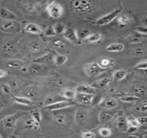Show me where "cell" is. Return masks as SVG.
<instances>
[{
	"instance_id": "1",
	"label": "cell",
	"mask_w": 147,
	"mask_h": 138,
	"mask_svg": "<svg viewBox=\"0 0 147 138\" xmlns=\"http://www.w3.org/2000/svg\"><path fill=\"white\" fill-rule=\"evenodd\" d=\"M20 115L19 114L8 115L0 122V128L5 133H11Z\"/></svg>"
},
{
	"instance_id": "2",
	"label": "cell",
	"mask_w": 147,
	"mask_h": 138,
	"mask_svg": "<svg viewBox=\"0 0 147 138\" xmlns=\"http://www.w3.org/2000/svg\"><path fill=\"white\" fill-rule=\"evenodd\" d=\"M1 31L7 34H17L22 31V25L18 21H4L0 25Z\"/></svg>"
},
{
	"instance_id": "3",
	"label": "cell",
	"mask_w": 147,
	"mask_h": 138,
	"mask_svg": "<svg viewBox=\"0 0 147 138\" xmlns=\"http://www.w3.org/2000/svg\"><path fill=\"white\" fill-rule=\"evenodd\" d=\"M108 69L102 67L99 63L92 62L86 64L84 67V71L87 75L90 77H96L107 71Z\"/></svg>"
},
{
	"instance_id": "4",
	"label": "cell",
	"mask_w": 147,
	"mask_h": 138,
	"mask_svg": "<svg viewBox=\"0 0 147 138\" xmlns=\"http://www.w3.org/2000/svg\"><path fill=\"white\" fill-rule=\"evenodd\" d=\"M48 14L51 18L53 19H59L62 16L64 13V8L62 6L56 1H51L47 6Z\"/></svg>"
},
{
	"instance_id": "5",
	"label": "cell",
	"mask_w": 147,
	"mask_h": 138,
	"mask_svg": "<svg viewBox=\"0 0 147 138\" xmlns=\"http://www.w3.org/2000/svg\"><path fill=\"white\" fill-rule=\"evenodd\" d=\"M122 11V8H115V10H113V11L111 12V13H108V14L104 15V16L97 19V20H95V22H94V24H95V25L98 26H104L109 24H110L111 22L113 21V20L120 14Z\"/></svg>"
},
{
	"instance_id": "6",
	"label": "cell",
	"mask_w": 147,
	"mask_h": 138,
	"mask_svg": "<svg viewBox=\"0 0 147 138\" xmlns=\"http://www.w3.org/2000/svg\"><path fill=\"white\" fill-rule=\"evenodd\" d=\"M72 6L75 11L82 13H86L91 10L93 3L87 0H76L72 3Z\"/></svg>"
},
{
	"instance_id": "7",
	"label": "cell",
	"mask_w": 147,
	"mask_h": 138,
	"mask_svg": "<svg viewBox=\"0 0 147 138\" xmlns=\"http://www.w3.org/2000/svg\"><path fill=\"white\" fill-rule=\"evenodd\" d=\"M73 104L71 102L66 101V100H63V101L58 102L57 103H55V104H53L47 106H45V108L49 110L53 111V110H61V109L68 108V107L71 106H72Z\"/></svg>"
},
{
	"instance_id": "8",
	"label": "cell",
	"mask_w": 147,
	"mask_h": 138,
	"mask_svg": "<svg viewBox=\"0 0 147 138\" xmlns=\"http://www.w3.org/2000/svg\"><path fill=\"white\" fill-rule=\"evenodd\" d=\"M76 93H84L88 95H95L96 93V89L94 88L91 85L86 84H80L76 88Z\"/></svg>"
},
{
	"instance_id": "9",
	"label": "cell",
	"mask_w": 147,
	"mask_h": 138,
	"mask_svg": "<svg viewBox=\"0 0 147 138\" xmlns=\"http://www.w3.org/2000/svg\"><path fill=\"white\" fill-rule=\"evenodd\" d=\"M0 18L4 21H16L17 16L13 12L6 8H0Z\"/></svg>"
},
{
	"instance_id": "10",
	"label": "cell",
	"mask_w": 147,
	"mask_h": 138,
	"mask_svg": "<svg viewBox=\"0 0 147 138\" xmlns=\"http://www.w3.org/2000/svg\"><path fill=\"white\" fill-rule=\"evenodd\" d=\"M93 96V95H88V94H84V93H76L75 100H76L78 103L82 104L89 105L90 104V102H91Z\"/></svg>"
},
{
	"instance_id": "11",
	"label": "cell",
	"mask_w": 147,
	"mask_h": 138,
	"mask_svg": "<svg viewBox=\"0 0 147 138\" xmlns=\"http://www.w3.org/2000/svg\"><path fill=\"white\" fill-rule=\"evenodd\" d=\"M24 28L26 32L30 34H34V35H40L42 33V29L40 26L32 22L27 24Z\"/></svg>"
},
{
	"instance_id": "12",
	"label": "cell",
	"mask_w": 147,
	"mask_h": 138,
	"mask_svg": "<svg viewBox=\"0 0 147 138\" xmlns=\"http://www.w3.org/2000/svg\"><path fill=\"white\" fill-rule=\"evenodd\" d=\"M64 37L66 40L73 43H77L79 41L77 30L73 28H66L64 33Z\"/></svg>"
},
{
	"instance_id": "13",
	"label": "cell",
	"mask_w": 147,
	"mask_h": 138,
	"mask_svg": "<svg viewBox=\"0 0 147 138\" xmlns=\"http://www.w3.org/2000/svg\"><path fill=\"white\" fill-rule=\"evenodd\" d=\"M6 66L8 69L11 70H20L24 67V64L19 59H11L6 63Z\"/></svg>"
},
{
	"instance_id": "14",
	"label": "cell",
	"mask_w": 147,
	"mask_h": 138,
	"mask_svg": "<svg viewBox=\"0 0 147 138\" xmlns=\"http://www.w3.org/2000/svg\"><path fill=\"white\" fill-rule=\"evenodd\" d=\"M116 125H117L118 130L122 131V132H126L129 129L127 118H126L124 116L119 117V118L117 120V122H116Z\"/></svg>"
},
{
	"instance_id": "15",
	"label": "cell",
	"mask_w": 147,
	"mask_h": 138,
	"mask_svg": "<svg viewBox=\"0 0 147 138\" xmlns=\"http://www.w3.org/2000/svg\"><path fill=\"white\" fill-rule=\"evenodd\" d=\"M114 117V113L111 110H102L99 114V120L102 123H106L109 122Z\"/></svg>"
},
{
	"instance_id": "16",
	"label": "cell",
	"mask_w": 147,
	"mask_h": 138,
	"mask_svg": "<svg viewBox=\"0 0 147 138\" xmlns=\"http://www.w3.org/2000/svg\"><path fill=\"white\" fill-rule=\"evenodd\" d=\"M13 100L15 103L18 104L23 105V106H31L32 104V101L30 98H26V97H22V96H13Z\"/></svg>"
},
{
	"instance_id": "17",
	"label": "cell",
	"mask_w": 147,
	"mask_h": 138,
	"mask_svg": "<svg viewBox=\"0 0 147 138\" xmlns=\"http://www.w3.org/2000/svg\"><path fill=\"white\" fill-rule=\"evenodd\" d=\"M111 81L110 78H103V79H100L97 81H95L93 84H91V86H93L95 89H102V88H105L106 86L109 85V83Z\"/></svg>"
},
{
	"instance_id": "18",
	"label": "cell",
	"mask_w": 147,
	"mask_h": 138,
	"mask_svg": "<svg viewBox=\"0 0 147 138\" xmlns=\"http://www.w3.org/2000/svg\"><path fill=\"white\" fill-rule=\"evenodd\" d=\"M100 105L104 108L113 109L117 106V102L115 100V99H113V98L107 99V100H103V101L101 102V104Z\"/></svg>"
},
{
	"instance_id": "19",
	"label": "cell",
	"mask_w": 147,
	"mask_h": 138,
	"mask_svg": "<svg viewBox=\"0 0 147 138\" xmlns=\"http://www.w3.org/2000/svg\"><path fill=\"white\" fill-rule=\"evenodd\" d=\"M44 68L43 66L40 64H32L31 65L29 66L28 68V71L30 74L32 75H37L40 74L43 71Z\"/></svg>"
},
{
	"instance_id": "20",
	"label": "cell",
	"mask_w": 147,
	"mask_h": 138,
	"mask_svg": "<svg viewBox=\"0 0 147 138\" xmlns=\"http://www.w3.org/2000/svg\"><path fill=\"white\" fill-rule=\"evenodd\" d=\"M124 48L125 46L122 43H114L109 44L106 49L109 52H121L124 50Z\"/></svg>"
},
{
	"instance_id": "21",
	"label": "cell",
	"mask_w": 147,
	"mask_h": 138,
	"mask_svg": "<svg viewBox=\"0 0 147 138\" xmlns=\"http://www.w3.org/2000/svg\"><path fill=\"white\" fill-rule=\"evenodd\" d=\"M64 100L65 99L64 98H62L60 95H53V96L49 97V98L46 99L45 102H44V106H47L53 104H55V103H57L58 102L63 101V100Z\"/></svg>"
},
{
	"instance_id": "22",
	"label": "cell",
	"mask_w": 147,
	"mask_h": 138,
	"mask_svg": "<svg viewBox=\"0 0 147 138\" xmlns=\"http://www.w3.org/2000/svg\"><path fill=\"white\" fill-rule=\"evenodd\" d=\"M102 35L100 33H93L90 34L85 40H84V41L86 42V43L95 44L100 42V41L102 40Z\"/></svg>"
},
{
	"instance_id": "23",
	"label": "cell",
	"mask_w": 147,
	"mask_h": 138,
	"mask_svg": "<svg viewBox=\"0 0 147 138\" xmlns=\"http://www.w3.org/2000/svg\"><path fill=\"white\" fill-rule=\"evenodd\" d=\"M67 61H68L67 56L64 55L58 54L54 57L53 62L56 66H61L66 64Z\"/></svg>"
},
{
	"instance_id": "24",
	"label": "cell",
	"mask_w": 147,
	"mask_h": 138,
	"mask_svg": "<svg viewBox=\"0 0 147 138\" xmlns=\"http://www.w3.org/2000/svg\"><path fill=\"white\" fill-rule=\"evenodd\" d=\"M127 75V72L124 70H117L114 72L113 75V77L115 81H121L124 79Z\"/></svg>"
},
{
	"instance_id": "25",
	"label": "cell",
	"mask_w": 147,
	"mask_h": 138,
	"mask_svg": "<svg viewBox=\"0 0 147 138\" xmlns=\"http://www.w3.org/2000/svg\"><path fill=\"white\" fill-rule=\"evenodd\" d=\"M60 95L64 99H75L76 95V91L71 89H64L61 91Z\"/></svg>"
},
{
	"instance_id": "26",
	"label": "cell",
	"mask_w": 147,
	"mask_h": 138,
	"mask_svg": "<svg viewBox=\"0 0 147 138\" xmlns=\"http://www.w3.org/2000/svg\"><path fill=\"white\" fill-rule=\"evenodd\" d=\"M54 31L56 35H61V34H64L65 30H66V26L64 24L61 23V22H58L53 26Z\"/></svg>"
},
{
	"instance_id": "27",
	"label": "cell",
	"mask_w": 147,
	"mask_h": 138,
	"mask_svg": "<svg viewBox=\"0 0 147 138\" xmlns=\"http://www.w3.org/2000/svg\"><path fill=\"white\" fill-rule=\"evenodd\" d=\"M87 117V113L84 110H79L76 113V121L78 123L84 122Z\"/></svg>"
},
{
	"instance_id": "28",
	"label": "cell",
	"mask_w": 147,
	"mask_h": 138,
	"mask_svg": "<svg viewBox=\"0 0 147 138\" xmlns=\"http://www.w3.org/2000/svg\"><path fill=\"white\" fill-rule=\"evenodd\" d=\"M130 22H131V20H130L129 17L126 15H119L117 18V22L122 26H126L129 24Z\"/></svg>"
},
{
	"instance_id": "29",
	"label": "cell",
	"mask_w": 147,
	"mask_h": 138,
	"mask_svg": "<svg viewBox=\"0 0 147 138\" xmlns=\"http://www.w3.org/2000/svg\"><path fill=\"white\" fill-rule=\"evenodd\" d=\"M128 124H129V128H134V129H136V128H138L140 127L139 122H138V119L136 118V117L131 116L127 118Z\"/></svg>"
},
{
	"instance_id": "30",
	"label": "cell",
	"mask_w": 147,
	"mask_h": 138,
	"mask_svg": "<svg viewBox=\"0 0 147 138\" xmlns=\"http://www.w3.org/2000/svg\"><path fill=\"white\" fill-rule=\"evenodd\" d=\"M29 49L32 53H35L40 50V44L36 41H32L29 45Z\"/></svg>"
},
{
	"instance_id": "31",
	"label": "cell",
	"mask_w": 147,
	"mask_h": 138,
	"mask_svg": "<svg viewBox=\"0 0 147 138\" xmlns=\"http://www.w3.org/2000/svg\"><path fill=\"white\" fill-rule=\"evenodd\" d=\"M25 124L26 127L31 128V129H37V128L39 127V126H40V124L37 123V122H36V121L34 120L32 117L26 120Z\"/></svg>"
},
{
	"instance_id": "32",
	"label": "cell",
	"mask_w": 147,
	"mask_h": 138,
	"mask_svg": "<svg viewBox=\"0 0 147 138\" xmlns=\"http://www.w3.org/2000/svg\"><path fill=\"white\" fill-rule=\"evenodd\" d=\"M133 91H134L135 93L140 95V96H145L147 94L146 88L144 87V86H136V87H134V88H133Z\"/></svg>"
},
{
	"instance_id": "33",
	"label": "cell",
	"mask_w": 147,
	"mask_h": 138,
	"mask_svg": "<svg viewBox=\"0 0 147 138\" xmlns=\"http://www.w3.org/2000/svg\"><path fill=\"white\" fill-rule=\"evenodd\" d=\"M78 37L79 40H85L90 35V31L88 29H82L77 31Z\"/></svg>"
},
{
	"instance_id": "34",
	"label": "cell",
	"mask_w": 147,
	"mask_h": 138,
	"mask_svg": "<svg viewBox=\"0 0 147 138\" xmlns=\"http://www.w3.org/2000/svg\"><path fill=\"white\" fill-rule=\"evenodd\" d=\"M54 57H53L51 54H47L42 56L36 61V62H53Z\"/></svg>"
},
{
	"instance_id": "35",
	"label": "cell",
	"mask_w": 147,
	"mask_h": 138,
	"mask_svg": "<svg viewBox=\"0 0 147 138\" xmlns=\"http://www.w3.org/2000/svg\"><path fill=\"white\" fill-rule=\"evenodd\" d=\"M103 100H104L103 98H102L100 95H97V94L93 95L91 102H90V105H93V106L100 105L101 102L103 101Z\"/></svg>"
},
{
	"instance_id": "36",
	"label": "cell",
	"mask_w": 147,
	"mask_h": 138,
	"mask_svg": "<svg viewBox=\"0 0 147 138\" xmlns=\"http://www.w3.org/2000/svg\"><path fill=\"white\" fill-rule=\"evenodd\" d=\"M134 31L140 35H147V26H138L134 28Z\"/></svg>"
},
{
	"instance_id": "37",
	"label": "cell",
	"mask_w": 147,
	"mask_h": 138,
	"mask_svg": "<svg viewBox=\"0 0 147 138\" xmlns=\"http://www.w3.org/2000/svg\"><path fill=\"white\" fill-rule=\"evenodd\" d=\"M4 50L5 52L8 53H13L16 51V47H15L14 44L8 43L4 46Z\"/></svg>"
},
{
	"instance_id": "38",
	"label": "cell",
	"mask_w": 147,
	"mask_h": 138,
	"mask_svg": "<svg viewBox=\"0 0 147 138\" xmlns=\"http://www.w3.org/2000/svg\"><path fill=\"white\" fill-rule=\"evenodd\" d=\"M31 117L34 119L39 124L42 122V114L39 110H35L31 113Z\"/></svg>"
},
{
	"instance_id": "39",
	"label": "cell",
	"mask_w": 147,
	"mask_h": 138,
	"mask_svg": "<svg viewBox=\"0 0 147 138\" xmlns=\"http://www.w3.org/2000/svg\"><path fill=\"white\" fill-rule=\"evenodd\" d=\"M99 133H100L102 137H108L109 136H111V131L109 128L103 127L101 128L100 130H99Z\"/></svg>"
},
{
	"instance_id": "40",
	"label": "cell",
	"mask_w": 147,
	"mask_h": 138,
	"mask_svg": "<svg viewBox=\"0 0 147 138\" xmlns=\"http://www.w3.org/2000/svg\"><path fill=\"white\" fill-rule=\"evenodd\" d=\"M121 100L124 102H128V103H130V102H137L140 100L139 98L136 96H131V95H126V96H124L122 98H121Z\"/></svg>"
},
{
	"instance_id": "41",
	"label": "cell",
	"mask_w": 147,
	"mask_h": 138,
	"mask_svg": "<svg viewBox=\"0 0 147 138\" xmlns=\"http://www.w3.org/2000/svg\"><path fill=\"white\" fill-rule=\"evenodd\" d=\"M44 35L47 37H54L55 36L56 34L54 31L53 26H49L46 28L45 31H44Z\"/></svg>"
},
{
	"instance_id": "42",
	"label": "cell",
	"mask_w": 147,
	"mask_h": 138,
	"mask_svg": "<svg viewBox=\"0 0 147 138\" xmlns=\"http://www.w3.org/2000/svg\"><path fill=\"white\" fill-rule=\"evenodd\" d=\"M136 69L141 71H147V60L142 61L136 65Z\"/></svg>"
},
{
	"instance_id": "43",
	"label": "cell",
	"mask_w": 147,
	"mask_h": 138,
	"mask_svg": "<svg viewBox=\"0 0 147 138\" xmlns=\"http://www.w3.org/2000/svg\"><path fill=\"white\" fill-rule=\"evenodd\" d=\"M82 138H95L96 135L92 131H84L81 134Z\"/></svg>"
},
{
	"instance_id": "44",
	"label": "cell",
	"mask_w": 147,
	"mask_h": 138,
	"mask_svg": "<svg viewBox=\"0 0 147 138\" xmlns=\"http://www.w3.org/2000/svg\"><path fill=\"white\" fill-rule=\"evenodd\" d=\"M111 61L109 59L104 58L100 61V62L99 63V64L102 66V67L104 68V69H109V66L110 65Z\"/></svg>"
},
{
	"instance_id": "45",
	"label": "cell",
	"mask_w": 147,
	"mask_h": 138,
	"mask_svg": "<svg viewBox=\"0 0 147 138\" xmlns=\"http://www.w3.org/2000/svg\"><path fill=\"white\" fill-rule=\"evenodd\" d=\"M53 44L55 47H57V48H64L65 47V43L64 41L61 40H56L53 42Z\"/></svg>"
},
{
	"instance_id": "46",
	"label": "cell",
	"mask_w": 147,
	"mask_h": 138,
	"mask_svg": "<svg viewBox=\"0 0 147 138\" xmlns=\"http://www.w3.org/2000/svg\"><path fill=\"white\" fill-rule=\"evenodd\" d=\"M55 122L56 123L59 124H64L65 122H66V117L63 115H57V116L55 117Z\"/></svg>"
},
{
	"instance_id": "47",
	"label": "cell",
	"mask_w": 147,
	"mask_h": 138,
	"mask_svg": "<svg viewBox=\"0 0 147 138\" xmlns=\"http://www.w3.org/2000/svg\"><path fill=\"white\" fill-rule=\"evenodd\" d=\"M137 119L140 126L147 125V117H140Z\"/></svg>"
},
{
	"instance_id": "48",
	"label": "cell",
	"mask_w": 147,
	"mask_h": 138,
	"mask_svg": "<svg viewBox=\"0 0 147 138\" xmlns=\"http://www.w3.org/2000/svg\"><path fill=\"white\" fill-rule=\"evenodd\" d=\"M145 53L144 49L142 48H138L135 49V54L138 56H142Z\"/></svg>"
},
{
	"instance_id": "49",
	"label": "cell",
	"mask_w": 147,
	"mask_h": 138,
	"mask_svg": "<svg viewBox=\"0 0 147 138\" xmlns=\"http://www.w3.org/2000/svg\"><path fill=\"white\" fill-rule=\"evenodd\" d=\"M1 89H2V91H4L5 93H9L10 91H11V87L6 84L3 85V86H1Z\"/></svg>"
},
{
	"instance_id": "50",
	"label": "cell",
	"mask_w": 147,
	"mask_h": 138,
	"mask_svg": "<svg viewBox=\"0 0 147 138\" xmlns=\"http://www.w3.org/2000/svg\"><path fill=\"white\" fill-rule=\"evenodd\" d=\"M131 41L132 43H139V42H141V40L139 37H137V36H133V37L131 38Z\"/></svg>"
},
{
	"instance_id": "51",
	"label": "cell",
	"mask_w": 147,
	"mask_h": 138,
	"mask_svg": "<svg viewBox=\"0 0 147 138\" xmlns=\"http://www.w3.org/2000/svg\"><path fill=\"white\" fill-rule=\"evenodd\" d=\"M140 110L141 112H143V113L147 112V102L141 105V106L140 107Z\"/></svg>"
},
{
	"instance_id": "52",
	"label": "cell",
	"mask_w": 147,
	"mask_h": 138,
	"mask_svg": "<svg viewBox=\"0 0 147 138\" xmlns=\"http://www.w3.org/2000/svg\"><path fill=\"white\" fill-rule=\"evenodd\" d=\"M6 75H7V72L4 70L0 69V79L5 77Z\"/></svg>"
},
{
	"instance_id": "53",
	"label": "cell",
	"mask_w": 147,
	"mask_h": 138,
	"mask_svg": "<svg viewBox=\"0 0 147 138\" xmlns=\"http://www.w3.org/2000/svg\"><path fill=\"white\" fill-rule=\"evenodd\" d=\"M142 21L144 24L145 26H147V17H144L142 18Z\"/></svg>"
},
{
	"instance_id": "54",
	"label": "cell",
	"mask_w": 147,
	"mask_h": 138,
	"mask_svg": "<svg viewBox=\"0 0 147 138\" xmlns=\"http://www.w3.org/2000/svg\"><path fill=\"white\" fill-rule=\"evenodd\" d=\"M4 106H5V104H4V102L0 100V110H2L3 108H4Z\"/></svg>"
},
{
	"instance_id": "55",
	"label": "cell",
	"mask_w": 147,
	"mask_h": 138,
	"mask_svg": "<svg viewBox=\"0 0 147 138\" xmlns=\"http://www.w3.org/2000/svg\"><path fill=\"white\" fill-rule=\"evenodd\" d=\"M1 91H2V89H1V86H0V94H1Z\"/></svg>"
},
{
	"instance_id": "56",
	"label": "cell",
	"mask_w": 147,
	"mask_h": 138,
	"mask_svg": "<svg viewBox=\"0 0 147 138\" xmlns=\"http://www.w3.org/2000/svg\"><path fill=\"white\" fill-rule=\"evenodd\" d=\"M0 138H2V137H1V135H0Z\"/></svg>"
}]
</instances>
